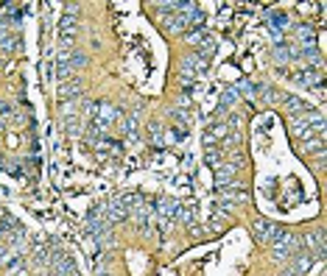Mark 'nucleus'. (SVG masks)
<instances>
[{
	"label": "nucleus",
	"instance_id": "3",
	"mask_svg": "<svg viewBox=\"0 0 327 276\" xmlns=\"http://www.w3.org/2000/svg\"><path fill=\"white\" fill-rule=\"evenodd\" d=\"M268 23L274 25V34H280V31H285V25H288V17H283V14H271Z\"/></svg>",
	"mask_w": 327,
	"mask_h": 276
},
{
	"label": "nucleus",
	"instance_id": "1",
	"mask_svg": "<svg viewBox=\"0 0 327 276\" xmlns=\"http://www.w3.org/2000/svg\"><path fill=\"white\" fill-rule=\"evenodd\" d=\"M254 232H257V237H260V240L274 243V237L280 234V229L274 226V223H268V221H254Z\"/></svg>",
	"mask_w": 327,
	"mask_h": 276
},
{
	"label": "nucleus",
	"instance_id": "2",
	"mask_svg": "<svg viewBox=\"0 0 327 276\" xmlns=\"http://www.w3.org/2000/svg\"><path fill=\"white\" fill-rule=\"evenodd\" d=\"M232 179H235V168H232V165H224V168H218V184H221V187H227Z\"/></svg>",
	"mask_w": 327,
	"mask_h": 276
}]
</instances>
